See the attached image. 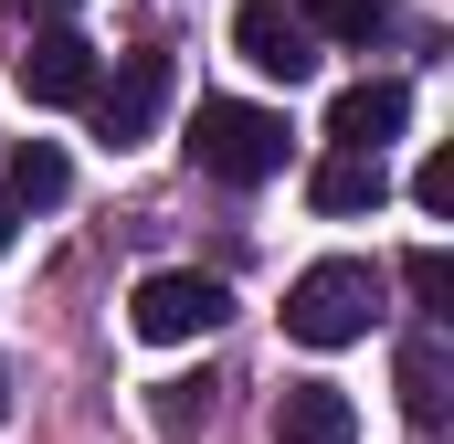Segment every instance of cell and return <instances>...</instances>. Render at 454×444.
<instances>
[{
    "label": "cell",
    "mask_w": 454,
    "mask_h": 444,
    "mask_svg": "<svg viewBox=\"0 0 454 444\" xmlns=\"http://www.w3.org/2000/svg\"><path fill=\"white\" fill-rule=\"evenodd\" d=\"M191 159H201V180L254 191V180L286 170V116H275V107H243V96H201V116H191Z\"/></svg>",
    "instance_id": "6da1fadb"
},
{
    "label": "cell",
    "mask_w": 454,
    "mask_h": 444,
    "mask_svg": "<svg viewBox=\"0 0 454 444\" xmlns=\"http://www.w3.org/2000/svg\"><path fill=\"white\" fill-rule=\"evenodd\" d=\"M370 318H380V275L348 265V254L307 265V275L286 286V338H296V349H348V338H370Z\"/></svg>",
    "instance_id": "7a4b0ae2"
},
{
    "label": "cell",
    "mask_w": 454,
    "mask_h": 444,
    "mask_svg": "<svg viewBox=\"0 0 454 444\" xmlns=\"http://www.w3.org/2000/svg\"><path fill=\"white\" fill-rule=\"evenodd\" d=\"M127 318H137V338H148V349H180V338H212V329H223L232 297H223V275L169 265V275H148V286H137V307H127Z\"/></svg>",
    "instance_id": "3957f363"
},
{
    "label": "cell",
    "mask_w": 454,
    "mask_h": 444,
    "mask_svg": "<svg viewBox=\"0 0 454 444\" xmlns=\"http://www.w3.org/2000/svg\"><path fill=\"white\" fill-rule=\"evenodd\" d=\"M232 53H243L254 75H275V85H307V75H317V32H307L296 0H243V11H232Z\"/></svg>",
    "instance_id": "277c9868"
},
{
    "label": "cell",
    "mask_w": 454,
    "mask_h": 444,
    "mask_svg": "<svg viewBox=\"0 0 454 444\" xmlns=\"http://www.w3.org/2000/svg\"><path fill=\"white\" fill-rule=\"evenodd\" d=\"M85 107H96V138H106V148H137V138L159 127V107H169V53H127V64H116V85L96 75V96H85Z\"/></svg>",
    "instance_id": "5b68a950"
},
{
    "label": "cell",
    "mask_w": 454,
    "mask_h": 444,
    "mask_svg": "<svg viewBox=\"0 0 454 444\" xmlns=\"http://www.w3.org/2000/svg\"><path fill=\"white\" fill-rule=\"evenodd\" d=\"M21 85H32V107H85L96 96V43L64 32V21H43L32 53H21Z\"/></svg>",
    "instance_id": "8992f818"
},
{
    "label": "cell",
    "mask_w": 454,
    "mask_h": 444,
    "mask_svg": "<svg viewBox=\"0 0 454 444\" xmlns=\"http://www.w3.org/2000/svg\"><path fill=\"white\" fill-rule=\"evenodd\" d=\"M412 116V85L402 75H370V85H339L328 96V148H391Z\"/></svg>",
    "instance_id": "52a82bcc"
},
{
    "label": "cell",
    "mask_w": 454,
    "mask_h": 444,
    "mask_svg": "<svg viewBox=\"0 0 454 444\" xmlns=\"http://www.w3.org/2000/svg\"><path fill=\"white\" fill-rule=\"evenodd\" d=\"M275 444H359V402L339 381H296L275 392Z\"/></svg>",
    "instance_id": "ba28073f"
},
{
    "label": "cell",
    "mask_w": 454,
    "mask_h": 444,
    "mask_svg": "<svg viewBox=\"0 0 454 444\" xmlns=\"http://www.w3.org/2000/svg\"><path fill=\"white\" fill-rule=\"evenodd\" d=\"M307 202H317L328 222L380 212V202H391V170H380V148H328V159H317V180H307Z\"/></svg>",
    "instance_id": "9c48e42d"
},
{
    "label": "cell",
    "mask_w": 454,
    "mask_h": 444,
    "mask_svg": "<svg viewBox=\"0 0 454 444\" xmlns=\"http://www.w3.org/2000/svg\"><path fill=\"white\" fill-rule=\"evenodd\" d=\"M64 191H74L64 148H53V138H21V148H11V191H0V202H11V212H53Z\"/></svg>",
    "instance_id": "30bf717a"
},
{
    "label": "cell",
    "mask_w": 454,
    "mask_h": 444,
    "mask_svg": "<svg viewBox=\"0 0 454 444\" xmlns=\"http://www.w3.org/2000/svg\"><path fill=\"white\" fill-rule=\"evenodd\" d=\"M444 338L423 329V338H402V413H412V424H423V434H434V424H444Z\"/></svg>",
    "instance_id": "8fae6325"
},
{
    "label": "cell",
    "mask_w": 454,
    "mask_h": 444,
    "mask_svg": "<svg viewBox=\"0 0 454 444\" xmlns=\"http://www.w3.org/2000/svg\"><path fill=\"white\" fill-rule=\"evenodd\" d=\"M296 11H307L317 43H370V32L391 21V0H296Z\"/></svg>",
    "instance_id": "7c38bea8"
},
{
    "label": "cell",
    "mask_w": 454,
    "mask_h": 444,
    "mask_svg": "<svg viewBox=\"0 0 454 444\" xmlns=\"http://www.w3.org/2000/svg\"><path fill=\"white\" fill-rule=\"evenodd\" d=\"M148 424H159V444H191L201 424H212V392H201V381H159V402H148Z\"/></svg>",
    "instance_id": "4fadbf2b"
},
{
    "label": "cell",
    "mask_w": 454,
    "mask_h": 444,
    "mask_svg": "<svg viewBox=\"0 0 454 444\" xmlns=\"http://www.w3.org/2000/svg\"><path fill=\"white\" fill-rule=\"evenodd\" d=\"M402 286H412V307H423V318H444V307H454V265H444V243H423V254L402 265Z\"/></svg>",
    "instance_id": "5bb4252c"
},
{
    "label": "cell",
    "mask_w": 454,
    "mask_h": 444,
    "mask_svg": "<svg viewBox=\"0 0 454 444\" xmlns=\"http://www.w3.org/2000/svg\"><path fill=\"white\" fill-rule=\"evenodd\" d=\"M412 202H423V212H454V148H434V159L412 170Z\"/></svg>",
    "instance_id": "9a60e30c"
},
{
    "label": "cell",
    "mask_w": 454,
    "mask_h": 444,
    "mask_svg": "<svg viewBox=\"0 0 454 444\" xmlns=\"http://www.w3.org/2000/svg\"><path fill=\"white\" fill-rule=\"evenodd\" d=\"M74 0H0V21H64Z\"/></svg>",
    "instance_id": "2e32d148"
},
{
    "label": "cell",
    "mask_w": 454,
    "mask_h": 444,
    "mask_svg": "<svg viewBox=\"0 0 454 444\" xmlns=\"http://www.w3.org/2000/svg\"><path fill=\"white\" fill-rule=\"evenodd\" d=\"M0 243H11V202H0Z\"/></svg>",
    "instance_id": "e0dca14e"
},
{
    "label": "cell",
    "mask_w": 454,
    "mask_h": 444,
    "mask_svg": "<svg viewBox=\"0 0 454 444\" xmlns=\"http://www.w3.org/2000/svg\"><path fill=\"white\" fill-rule=\"evenodd\" d=\"M0 413H11V381H0Z\"/></svg>",
    "instance_id": "ac0fdd59"
}]
</instances>
